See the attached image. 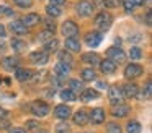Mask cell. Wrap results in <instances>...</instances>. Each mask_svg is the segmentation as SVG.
Wrapping results in <instances>:
<instances>
[{
	"label": "cell",
	"instance_id": "cell-1",
	"mask_svg": "<svg viewBox=\"0 0 152 133\" xmlns=\"http://www.w3.org/2000/svg\"><path fill=\"white\" fill-rule=\"evenodd\" d=\"M95 26L100 29V31H108L111 28V23H113V16L110 15L108 12H100L98 15L95 16Z\"/></svg>",
	"mask_w": 152,
	"mask_h": 133
},
{
	"label": "cell",
	"instance_id": "cell-2",
	"mask_svg": "<svg viewBox=\"0 0 152 133\" xmlns=\"http://www.w3.org/2000/svg\"><path fill=\"white\" fill-rule=\"evenodd\" d=\"M108 97H110V102H111V106H119V104H123V101H124V94H123L121 86H118V84H115V86H110Z\"/></svg>",
	"mask_w": 152,
	"mask_h": 133
},
{
	"label": "cell",
	"instance_id": "cell-3",
	"mask_svg": "<svg viewBox=\"0 0 152 133\" xmlns=\"http://www.w3.org/2000/svg\"><path fill=\"white\" fill-rule=\"evenodd\" d=\"M31 112L36 117H46L48 114L51 112V109L46 102H43V101H34V102L31 104Z\"/></svg>",
	"mask_w": 152,
	"mask_h": 133
},
{
	"label": "cell",
	"instance_id": "cell-4",
	"mask_svg": "<svg viewBox=\"0 0 152 133\" xmlns=\"http://www.w3.org/2000/svg\"><path fill=\"white\" fill-rule=\"evenodd\" d=\"M106 54H108V60H111L113 63H124V60H126V54L124 52L121 50V49L119 47H111V49H108V52H106Z\"/></svg>",
	"mask_w": 152,
	"mask_h": 133
},
{
	"label": "cell",
	"instance_id": "cell-5",
	"mask_svg": "<svg viewBox=\"0 0 152 133\" xmlns=\"http://www.w3.org/2000/svg\"><path fill=\"white\" fill-rule=\"evenodd\" d=\"M93 3H90L88 0H80L79 3L75 5V10H77V13H79L80 16H90L93 13Z\"/></svg>",
	"mask_w": 152,
	"mask_h": 133
},
{
	"label": "cell",
	"instance_id": "cell-6",
	"mask_svg": "<svg viewBox=\"0 0 152 133\" xmlns=\"http://www.w3.org/2000/svg\"><path fill=\"white\" fill-rule=\"evenodd\" d=\"M62 34L64 37H77V34H79V26L75 24L74 21H66L62 24Z\"/></svg>",
	"mask_w": 152,
	"mask_h": 133
},
{
	"label": "cell",
	"instance_id": "cell-7",
	"mask_svg": "<svg viewBox=\"0 0 152 133\" xmlns=\"http://www.w3.org/2000/svg\"><path fill=\"white\" fill-rule=\"evenodd\" d=\"M144 73V68L141 67V65H137V63H131V65H128L126 67V70H124V76L126 78H139L141 75Z\"/></svg>",
	"mask_w": 152,
	"mask_h": 133
},
{
	"label": "cell",
	"instance_id": "cell-8",
	"mask_svg": "<svg viewBox=\"0 0 152 133\" xmlns=\"http://www.w3.org/2000/svg\"><path fill=\"white\" fill-rule=\"evenodd\" d=\"M102 41H103V34L98 32V31H92V32H88V34H85V42H87V45H90V47L100 45Z\"/></svg>",
	"mask_w": 152,
	"mask_h": 133
},
{
	"label": "cell",
	"instance_id": "cell-9",
	"mask_svg": "<svg viewBox=\"0 0 152 133\" xmlns=\"http://www.w3.org/2000/svg\"><path fill=\"white\" fill-rule=\"evenodd\" d=\"M20 21L23 23L25 28H33V26H36L38 23L41 21V16L38 15V13H28V15H25Z\"/></svg>",
	"mask_w": 152,
	"mask_h": 133
},
{
	"label": "cell",
	"instance_id": "cell-10",
	"mask_svg": "<svg viewBox=\"0 0 152 133\" xmlns=\"http://www.w3.org/2000/svg\"><path fill=\"white\" fill-rule=\"evenodd\" d=\"M70 114H72V110H70V107L66 106V104H59V106H56V109H54V115L61 120H67L70 117Z\"/></svg>",
	"mask_w": 152,
	"mask_h": 133
},
{
	"label": "cell",
	"instance_id": "cell-11",
	"mask_svg": "<svg viewBox=\"0 0 152 133\" xmlns=\"http://www.w3.org/2000/svg\"><path fill=\"white\" fill-rule=\"evenodd\" d=\"M30 60L33 62L34 65H44L48 60H49V55H48L44 50H38V52L30 54Z\"/></svg>",
	"mask_w": 152,
	"mask_h": 133
},
{
	"label": "cell",
	"instance_id": "cell-12",
	"mask_svg": "<svg viewBox=\"0 0 152 133\" xmlns=\"http://www.w3.org/2000/svg\"><path fill=\"white\" fill-rule=\"evenodd\" d=\"M69 71H70V65L59 62V63L54 67V76H56V78H61V80H66V76L69 75Z\"/></svg>",
	"mask_w": 152,
	"mask_h": 133
},
{
	"label": "cell",
	"instance_id": "cell-13",
	"mask_svg": "<svg viewBox=\"0 0 152 133\" xmlns=\"http://www.w3.org/2000/svg\"><path fill=\"white\" fill-rule=\"evenodd\" d=\"M88 120H92L93 123H96V125L103 123V122H105V110L100 109V107H96V109L90 110V114H88Z\"/></svg>",
	"mask_w": 152,
	"mask_h": 133
},
{
	"label": "cell",
	"instance_id": "cell-14",
	"mask_svg": "<svg viewBox=\"0 0 152 133\" xmlns=\"http://www.w3.org/2000/svg\"><path fill=\"white\" fill-rule=\"evenodd\" d=\"M121 89H123L124 97H129V99H134V97L137 96V93H139L137 84H134V83H126L124 86H121Z\"/></svg>",
	"mask_w": 152,
	"mask_h": 133
},
{
	"label": "cell",
	"instance_id": "cell-15",
	"mask_svg": "<svg viewBox=\"0 0 152 133\" xmlns=\"http://www.w3.org/2000/svg\"><path fill=\"white\" fill-rule=\"evenodd\" d=\"M87 122H88V112L87 110L80 109L74 114V123L75 125H87Z\"/></svg>",
	"mask_w": 152,
	"mask_h": 133
},
{
	"label": "cell",
	"instance_id": "cell-16",
	"mask_svg": "<svg viewBox=\"0 0 152 133\" xmlns=\"http://www.w3.org/2000/svg\"><path fill=\"white\" fill-rule=\"evenodd\" d=\"M98 91L95 89H83L82 93H80V101H83V102H90V101H95L98 99Z\"/></svg>",
	"mask_w": 152,
	"mask_h": 133
},
{
	"label": "cell",
	"instance_id": "cell-17",
	"mask_svg": "<svg viewBox=\"0 0 152 133\" xmlns=\"http://www.w3.org/2000/svg\"><path fill=\"white\" fill-rule=\"evenodd\" d=\"M10 29L13 34H18V36H25L28 34V28H25L21 21H12L10 23Z\"/></svg>",
	"mask_w": 152,
	"mask_h": 133
},
{
	"label": "cell",
	"instance_id": "cell-18",
	"mask_svg": "<svg viewBox=\"0 0 152 133\" xmlns=\"http://www.w3.org/2000/svg\"><path fill=\"white\" fill-rule=\"evenodd\" d=\"M15 76H17L18 81H28L33 76V71L28 70V68H17L15 70Z\"/></svg>",
	"mask_w": 152,
	"mask_h": 133
},
{
	"label": "cell",
	"instance_id": "cell-19",
	"mask_svg": "<svg viewBox=\"0 0 152 133\" xmlns=\"http://www.w3.org/2000/svg\"><path fill=\"white\" fill-rule=\"evenodd\" d=\"M18 58H15V57H5V58H2V67L5 68V70H17L18 68Z\"/></svg>",
	"mask_w": 152,
	"mask_h": 133
},
{
	"label": "cell",
	"instance_id": "cell-20",
	"mask_svg": "<svg viewBox=\"0 0 152 133\" xmlns=\"http://www.w3.org/2000/svg\"><path fill=\"white\" fill-rule=\"evenodd\" d=\"M66 50L67 52H79L80 50V41L77 37L66 39Z\"/></svg>",
	"mask_w": 152,
	"mask_h": 133
},
{
	"label": "cell",
	"instance_id": "cell-21",
	"mask_svg": "<svg viewBox=\"0 0 152 133\" xmlns=\"http://www.w3.org/2000/svg\"><path fill=\"white\" fill-rule=\"evenodd\" d=\"M82 60L85 62V63H88V65H98L100 63V55L98 54H95V52H87V54H83L82 55Z\"/></svg>",
	"mask_w": 152,
	"mask_h": 133
},
{
	"label": "cell",
	"instance_id": "cell-22",
	"mask_svg": "<svg viewBox=\"0 0 152 133\" xmlns=\"http://www.w3.org/2000/svg\"><path fill=\"white\" fill-rule=\"evenodd\" d=\"M129 110H131V109H129L128 106H124V104H119V106H115V107H113V112H111V114H113L115 117H118V119H121V117H126V115H128Z\"/></svg>",
	"mask_w": 152,
	"mask_h": 133
},
{
	"label": "cell",
	"instance_id": "cell-23",
	"mask_svg": "<svg viewBox=\"0 0 152 133\" xmlns=\"http://www.w3.org/2000/svg\"><path fill=\"white\" fill-rule=\"evenodd\" d=\"M100 68H102V71L105 75H111V73H115L116 71V65L113 63L111 60H103V62H100Z\"/></svg>",
	"mask_w": 152,
	"mask_h": 133
},
{
	"label": "cell",
	"instance_id": "cell-24",
	"mask_svg": "<svg viewBox=\"0 0 152 133\" xmlns=\"http://www.w3.org/2000/svg\"><path fill=\"white\" fill-rule=\"evenodd\" d=\"M141 5H142V0H123V6H124L126 12H132Z\"/></svg>",
	"mask_w": 152,
	"mask_h": 133
},
{
	"label": "cell",
	"instance_id": "cell-25",
	"mask_svg": "<svg viewBox=\"0 0 152 133\" xmlns=\"http://www.w3.org/2000/svg\"><path fill=\"white\" fill-rule=\"evenodd\" d=\"M12 49H13L15 52H25L26 50V42L21 41V39H12Z\"/></svg>",
	"mask_w": 152,
	"mask_h": 133
},
{
	"label": "cell",
	"instance_id": "cell-26",
	"mask_svg": "<svg viewBox=\"0 0 152 133\" xmlns=\"http://www.w3.org/2000/svg\"><path fill=\"white\" fill-rule=\"evenodd\" d=\"M57 47H59V41H57V39H51V41L44 42V52H46L48 55H49L51 52H56Z\"/></svg>",
	"mask_w": 152,
	"mask_h": 133
},
{
	"label": "cell",
	"instance_id": "cell-27",
	"mask_svg": "<svg viewBox=\"0 0 152 133\" xmlns=\"http://www.w3.org/2000/svg\"><path fill=\"white\" fill-rule=\"evenodd\" d=\"M69 86H70V91H72L74 94L75 93H82L83 91V83L79 80H70L69 81Z\"/></svg>",
	"mask_w": 152,
	"mask_h": 133
},
{
	"label": "cell",
	"instance_id": "cell-28",
	"mask_svg": "<svg viewBox=\"0 0 152 133\" xmlns=\"http://www.w3.org/2000/svg\"><path fill=\"white\" fill-rule=\"evenodd\" d=\"M126 132L128 133H141V123L136 122V120H131L126 125Z\"/></svg>",
	"mask_w": 152,
	"mask_h": 133
},
{
	"label": "cell",
	"instance_id": "cell-29",
	"mask_svg": "<svg viewBox=\"0 0 152 133\" xmlns=\"http://www.w3.org/2000/svg\"><path fill=\"white\" fill-rule=\"evenodd\" d=\"M46 12H48V15L49 16H53V18H57V16H61V13H62V10L59 8L57 5H48L46 6Z\"/></svg>",
	"mask_w": 152,
	"mask_h": 133
},
{
	"label": "cell",
	"instance_id": "cell-30",
	"mask_svg": "<svg viewBox=\"0 0 152 133\" xmlns=\"http://www.w3.org/2000/svg\"><path fill=\"white\" fill-rule=\"evenodd\" d=\"M61 97H62L64 101H67V102H74V101H77V94H74L70 89L61 91Z\"/></svg>",
	"mask_w": 152,
	"mask_h": 133
},
{
	"label": "cell",
	"instance_id": "cell-31",
	"mask_svg": "<svg viewBox=\"0 0 152 133\" xmlns=\"http://www.w3.org/2000/svg\"><path fill=\"white\" fill-rule=\"evenodd\" d=\"M82 80L83 81H93L95 80V71H93V68H85V70H82Z\"/></svg>",
	"mask_w": 152,
	"mask_h": 133
},
{
	"label": "cell",
	"instance_id": "cell-32",
	"mask_svg": "<svg viewBox=\"0 0 152 133\" xmlns=\"http://www.w3.org/2000/svg\"><path fill=\"white\" fill-rule=\"evenodd\" d=\"M129 57H131V60H139V58L142 57V50L141 47H131L129 49Z\"/></svg>",
	"mask_w": 152,
	"mask_h": 133
},
{
	"label": "cell",
	"instance_id": "cell-33",
	"mask_svg": "<svg viewBox=\"0 0 152 133\" xmlns=\"http://www.w3.org/2000/svg\"><path fill=\"white\" fill-rule=\"evenodd\" d=\"M53 34H54V32H51V31H46V29H44V31L41 32L39 36H38V39H39V41L44 44V42H48V41H51V39H54V37H53Z\"/></svg>",
	"mask_w": 152,
	"mask_h": 133
},
{
	"label": "cell",
	"instance_id": "cell-34",
	"mask_svg": "<svg viewBox=\"0 0 152 133\" xmlns=\"http://www.w3.org/2000/svg\"><path fill=\"white\" fill-rule=\"evenodd\" d=\"M59 60L62 62V63L72 65V57L69 55V52H59Z\"/></svg>",
	"mask_w": 152,
	"mask_h": 133
},
{
	"label": "cell",
	"instance_id": "cell-35",
	"mask_svg": "<svg viewBox=\"0 0 152 133\" xmlns=\"http://www.w3.org/2000/svg\"><path fill=\"white\" fill-rule=\"evenodd\" d=\"M56 133H70V127L67 125L66 122L57 123V125H56Z\"/></svg>",
	"mask_w": 152,
	"mask_h": 133
},
{
	"label": "cell",
	"instance_id": "cell-36",
	"mask_svg": "<svg viewBox=\"0 0 152 133\" xmlns=\"http://www.w3.org/2000/svg\"><path fill=\"white\" fill-rule=\"evenodd\" d=\"M44 26H46V31H51V32H54V29H56V23L51 18L44 19Z\"/></svg>",
	"mask_w": 152,
	"mask_h": 133
},
{
	"label": "cell",
	"instance_id": "cell-37",
	"mask_svg": "<svg viewBox=\"0 0 152 133\" xmlns=\"http://www.w3.org/2000/svg\"><path fill=\"white\" fill-rule=\"evenodd\" d=\"M46 76H48V71H39V73L33 75L31 80H33V81H44V80H46Z\"/></svg>",
	"mask_w": 152,
	"mask_h": 133
},
{
	"label": "cell",
	"instance_id": "cell-38",
	"mask_svg": "<svg viewBox=\"0 0 152 133\" xmlns=\"http://www.w3.org/2000/svg\"><path fill=\"white\" fill-rule=\"evenodd\" d=\"M15 3H17L18 6H23V8H26V6H31L33 5V0H13Z\"/></svg>",
	"mask_w": 152,
	"mask_h": 133
},
{
	"label": "cell",
	"instance_id": "cell-39",
	"mask_svg": "<svg viewBox=\"0 0 152 133\" xmlns=\"http://www.w3.org/2000/svg\"><path fill=\"white\" fill-rule=\"evenodd\" d=\"M0 15H5V16H12L13 15V8H8V6H0Z\"/></svg>",
	"mask_w": 152,
	"mask_h": 133
},
{
	"label": "cell",
	"instance_id": "cell-40",
	"mask_svg": "<svg viewBox=\"0 0 152 133\" xmlns=\"http://www.w3.org/2000/svg\"><path fill=\"white\" fill-rule=\"evenodd\" d=\"M108 133H121V128L116 123H108Z\"/></svg>",
	"mask_w": 152,
	"mask_h": 133
},
{
	"label": "cell",
	"instance_id": "cell-41",
	"mask_svg": "<svg viewBox=\"0 0 152 133\" xmlns=\"http://www.w3.org/2000/svg\"><path fill=\"white\" fill-rule=\"evenodd\" d=\"M151 83H147V84H145V88H144V93H142V97H144V99L145 101H149V99H151Z\"/></svg>",
	"mask_w": 152,
	"mask_h": 133
},
{
	"label": "cell",
	"instance_id": "cell-42",
	"mask_svg": "<svg viewBox=\"0 0 152 133\" xmlns=\"http://www.w3.org/2000/svg\"><path fill=\"white\" fill-rule=\"evenodd\" d=\"M38 125H39V123H38L36 120H26V128L28 130H38Z\"/></svg>",
	"mask_w": 152,
	"mask_h": 133
},
{
	"label": "cell",
	"instance_id": "cell-43",
	"mask_svg": "<svg viewBox=\"0 0 152 133\" xmlns=\"http://www.w3.org/2000/svg\"><path fill=\"white\" fill-rule=\"evenodd\" d=\"M119 2H121V0H105V6H108V8H115V6L119 5Z\"/></svg>",
	"mask_w": 152,
	"mask_h": 133
},
{
	"label": "cell",
	"instance_id": "cell-44",
	"mask_svg": "<svg viewBox=\"0 0 152 133\" xmlns=\"http://www.w3.org/2000/svg\"><path fill=\"white\" fill-rule=\"evenodd\" d=\"M5 36H7V29L4 24H0V37H5Z\"/></svg>",
	"mask_w": 152,
	"mask_h": 133
},
{
	"label": "cell",
	"instance_id": "cell-45",
	"mask_svg": "<svg viewBox=\"0 0 152 133\" xmlns=\"http://www.w3.org/2000/svg\"><path fill=\"white\" fill-rule=\"evenodd\" d=\"M10 133H26V130L25 128H12Z\"/></svg>",
	"mask_w": 152,
	"mask_h": 133
},
{
	"label": "cell",
	"instance_id": "cell-46",
	"mask_svg": "<svg viewBox=\"0 0 152 133\" xmlns=\"http://www.w3.org/2000/svg\"><path fill=\"white\" fill-rule=\"evenodd\" d=\"M7 115H8V114H7V110H4L2 107H0V120H2V119H5Z\"/></svg>",
	"mask_w": 152,
	"mask_h": 133
},
{
	"label": "cell",
	"instance_id": "cell-47",
	"mask_svg": "<svg viewBox=\"0 0 152 133\" xmlns=\"http://www.w3.org/2000/svg\"><path fill=\"white\" fill-rule=\"evenodd\" d=\"M64 2H66V0H51V5H57V6H59L61 3H64Z\"/></svg>",
	"mask_w": 152,
	"mask_h": 133
},
{
	"label": "cell",
	"instance_id": "cell-48",
	"mask_svg": "<svg viewBox=\"0 0 152 133\" xmlns=\"http://www.w3.org/2000/svg\"><path fill=\"white\" fill-rule=\"evenodd\" d=\"M96 86H98L100 89H105V88H106V83H103V81H98V84H96Z\"/></svg>",
	"mask_w": 152,
	"mask_h": 133
},
{
	"label": "cell",
	"instance_id": "cell-49",
	"mask_svg": "<svg viewBox=\"0 0 152 133\" xmlns=\"http://www.w3.org/2000/svg\"><path fill=\"white\" fill-rule=\"evenodd\" d=\"M145 23H147V24H151V13H145Z\"/></svg>",
	"mask_w": 152,
	"mask_h": 133
},
{
	"label": "cell",
	"instance_id": "cell-50",
	"mask_svg": "<svg viewBox=\"0 0 152 133\" xmlns=\"http://www.w3.org/2000/svg\"><path fill=\"white\" fill-rule=\"evenodd\" d=\"M38 133H49V132H44V130H41V132H38Z\"/></svg>",
	"mask_w": 152,
	"mask_h": 133
}]
</instances>
